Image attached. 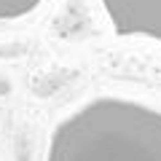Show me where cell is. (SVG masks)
<instances>
[{"mask_svg": "<svg viewBox=\"0 0 161 161\" xmlns=\"http://www.w3.org/2000/svg\"><path fill=\"white\" fill-rule=\"evenodd\" d=\"M43 3H46V0H0V24L30 16V14L38 11Z\"/></svg>", "mask_w": 161, "mask_h": 161, "instance_id": "3957f363", "label": "cell"}, {"mask_svg": "<svg viewBox=\"0 0 161 161\" xmlns=\"http://www.w3.org/2000/svg\"><path fill=\"white\" fill-rule=\"evenodd\" d=\"M46 161H161V108L94 97L57 124Z\"/></svg>", "mask_w": 161, "mask_h": 161, "instance_id": "6da1fadb", "label": "cell"}, {"mask_svg": "<svg viewBox=\"0 0 161 161\" xmlns=\"http://www.w3.org/2000/svg\"><path fill=\"white\" fill-rule=\"evenodd\" d=\"M118 38H145L161 43V0H99Z\"/></svg>", "mask_w": 161, "mask_h": 161, "instance_id": "7a4b0ae2", "label": "cell"}]
</instances>
